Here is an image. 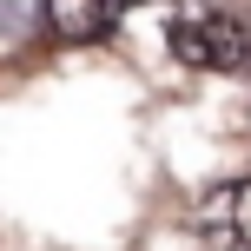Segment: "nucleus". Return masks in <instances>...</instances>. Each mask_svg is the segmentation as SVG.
Listing matches in <instances>:
<instances>
[{"mask_svg":"<svg viewBox=\"0 0 251 251\" xmlns=\"http://www.w3.org/2000/svg\"><path fill=\"white\" fill-rule=\"evenodd\" d=\"M172 53L199 73H238L251 53V26L231 20V13H192V20L172 26Z\"/></svg>","mask_w":251,"mask_h":251,"instance_id":"obj_1","label":"nucleus"},{"mask_svg":"<svg viewBox=\"0 0 251 251\" xmlns=\"http://www.w3.org/2000/svg\"><path fill=\"white\" fill-rule=\"evenodd\" d=\"M40 20L60 47H100L113 26V0H40Z\"/></svg>","mask_w":251,"mask_h":251,"instance_id":"obj_2","label":"nucleus"},{"mask_svg":"<svg viewBox=\"0 0 251 251\" xmlns=\"http://www.w3.org/2000/svg\"><path fill=\"white\" fill-rule=\"evenodd\" d=\"M205 225H212V231H231V238L251 251V178L218 185L212 199H205Z\"/></svg>","mask_w":251,"mask_h":251,"instance_id":"obj_3","label":"nucleus"},{"mask_svg":"<svg viewBox=\"0 0 251 251\" xmlns=\"http://www.w3.org/2000/svg\"><path fill=\"white\" fill-rule=\"evenodd\" d=\"M113 7H146V0H113Z\"/></svg>","mask_w":251,"mask_h":251,"instance_id":"obj_4","label":"nucleus"},{"mask_svg":"<svg viewBox=\"0 0 251 251\" xmlns=\"http://www.w3.org/2000/svg\"><path fill=\"white\" fill-rule=\"evenodd\" d=\"M238 73H245V79H251V53H245V66H238Z\"/></svg>","mask_w":251,"mask_h":251,"instance_id":"obj_5","label":"nucleus"}]
</instances>
